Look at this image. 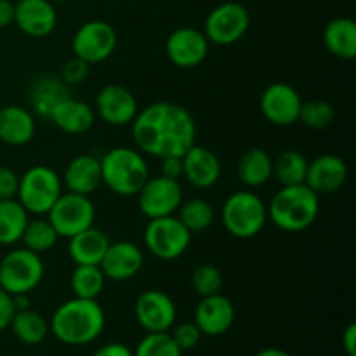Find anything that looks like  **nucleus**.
<instances>
[{
    "instance_id": "obj_1",
    "label": "nucleus",
    "mask_w": 356,
    "mask_h": 356,
    "mask_svg": "<svg viewBox=\"0 0 356 356\" xmlns=\"http://www.w3.org/2000/svg\"><path fill=\"white\" fill-rule=\"evenodd\" d=\"M136 148L143 155L183 156L197 143V124L186 108L170 101L152 103L132 120Z\"/></svg>"
},
{
    "instance_id": "obj_2",
    "label": "nucleus",
    "mask_w": 356,
    "mask_h": 356,
    "mask_svg": "<svg viewBox=\"0 0 356 356\" xmlns=\"http://www.w3.org/2000/svg\"><path fill=\"white\" fill-rule=\"evenodd\" d=\"M104 322V312L96 299L73 298L56 309L49 330L59 343L86 346L103 334Z\"/></svg>"
},
{
    "instance_id": "obj_3",
    "label": "nucleus",
    "mask_w": 356,
    "mask_h": 356,
    "mask_svg": "<svg viewBox=\"0 0 356 356\" xmlns=\"http://www.w3.org/2000/svg\"><path fill=\"white\" fill-rule=\"evenodd\" d=\"M320 212V195L309 186L294 184L282 186L268 205V219L277 228L287 233L308 229L316 221Z\"/></svg>"
},
{
    "instance_id": "obj_4",
    "label": "nucleus",
    "mask_w": 356,
    "mask_h": 356,
    "mask_svg": "<svg viewBox=\"0 0 356 356\" xmlns=\"http://www.w3.org/2000/svg\"><path fill=\"white\" fill-rule=\"evenodd\" d=\"M103 184L118 197H136L149 177V167L139 149L111 148L99 159Z\"/></svg>"
},
{
    "instance_id": "obj_5",
    "label": "nucleus",
    "mask_w": 356,
    "mask_h": 356,
    "mask_svg": "<svg viewBox=\"0 0 356 356\" xmlns=\"http://www.w3.org/2000/svg\"><path fill=\"white\" fill-rule=\"evenodd\" d=\"M221 221L226 232L235 238H254L266 226L268 205L254 191H235L222 204Z\"/></svg>"
},
{
    "instance_id": "obj_6",
    "label": "nucleus",
    "mask_w": 356,
    "mask_h": 356,
    "mask_svg": "<svg viewBox=\"0 0 356 356\" xmlns=\"http://www.w3.org/2000/svg\"><path fill=\"white\" fill-rule=\"evenodd\" d=\"M63 193V181L54 169L47 165H33L19 176L16 200L28 214L45 216Z\"/></svg>"
},
{
    "instance_id": "obj_7",
    "label": "nucleus",
    "mask_w": 356,
    "mask_h": 356,
    "mask_svg": "<svg viewBox=\"0 0 356 356\" xmlns=\"http://www.w3.org/2000/svg\"><path fill=\"white\" fill-rule=\"evenodd\" d=\"M44 273L40 254L24 247L13 249L0 261V289L10 296L30 294L40 285Z\"/></svg>"
},
{
    "instance_id": "obj_8",
    "label": "nucleus",
    "mask_w": 356,
    "mask_h": 356,
    "mask_svg": "<svg viewBox=\"0 0 356 356\" xmlns=\"http://www.w3.org/2000/svg\"><path fill=\"white\" fill-rule=\"evenodd\" d=\"M145 245L162 261L179 259L191 243V233L174 216L149 219L145 228Z\"/></svg>"
},
{
    "instance_id": "obj_9",
    "label": "nucleus",
    "mask_w": 356,
    "mask_h": 356,
    "mask_svg": "<svg viewBox=\"0 0 356 356\" xmlns=\"http://www.w3.org/2000/svg\"><path fill=\"white\" fill-rule=\"evenodd\" d=\"M250 26V14L238 2H222L207 14L204 35L209 44L232 45L245 37Z\"/></svg>"
},
{
    "instance_id": "obj_10",
    "label": "nucleus",
    "mask_w": 356,
    "mask_h": 356,
    "mask_svg": "<svg viewBox=\"0 0 356 356\" xmlns=\"http://www.w3.org/2000/svg\"><path fill=\"white\" fill-rule=\"evenodd\" d=\"M45 216L54 226L59 238H72L76 233L94 226L96 207L90 197L66 191V193H61V197L56 200V204Z\"/></svg>"
},
{
    "instance_id": "obj_11",
    "label": "nucleus",
    "mask_w": 356,
    "mask_h": 356,
    "mask_svg": "<svg viewBox=\"0 0 356 356\" xmlns=\"http://www.w3.org/2000/svg\"><path fill=\"white\" fill-rule=\"evenodd\" d=\"M117 40V31L110 23L103 19L86 21L73 35V56L86 61L87 65H97L113 54Z\"/></svg>"
},
{
    "instance_id": "obj_12",
    "label": "nucleus",
    "mask_w": 356,
    "mask_h": 356,
    "mask_svg": "<svg viewBox=\"0 0 356 356\" xmlns=\"http://www.w3.org/2000/svg\"><path fill=\"white\" fill-rule=\"evenodd\" d=\"M136 197H138L139 211L148 219L174 216L179 209L181 202L184 200L179 181L170 179L162 174L148 177V181L143 184Z\"/></svg>"
},
{
    "instance_id": "obj_13",
    "label": "nucleus",
    "mask_w": 356,
    "mask_h": 356,
    "mask_svg": "<svg viewBox=\"0 0 356 356\" xmlns=\"http://www.w3.org/2000/svg\"><path fill=\"white\" fill-rule=\"evenodd\" d=\"M134 316L146 332H169L176 323L177 309L169 294L149 289L136 299Z\"/></svg>"
},
{
    "instance_id": "obj_14",
    "label": "nucleus",
    "mask_w": 356,
    "mask_h": 356,
    "mask_svg": "<svg viewBox=\"0 0 356 356\" xmlns=\"http://www.w3.org/2000/svg\"><path fill=\"white\" fill-rule=\"evenodd\" d=\"M138 111L139 106L134 94L127 87L118 83H108L101 87L94 101V113H97L104 124L113 127L132 124Z\"/></svg>"
},
{
    "instance_id": "obj_15",
    "label": "nucleus",
    "mask_w": 356,
    "mask_h": 356,
    "mask_svg": "<svg viewBox=\"0 0 356 356\" xmlns=\"http://www.w3.org/2000/svg\"><path fill=\"white\" fill-rule=\"evenodd\" d=\"M302 99L298 90L285 82L270 83L259 99L261 111L270 124L289 127L299 120Z\"/></svg>"
},
{
    "instance_id": "obj_16",
    "label": "nucleus",
    "mask_w": 356,
    "mask_h": 356,
    "mask_svg": "<svg viewBox=\"0 0 356 356\" xmlns=\"http://www.w3.org/2000/svg\"><path fill=\"white\" fill-rule=\"evenodd\" d=\"M209 40L204 31L191 26L174 30L165 42V52L169 61L177 68H197L209 54Z\"/></svg>"
},
{
    "instance_id": "obj_17",
    "label": "nucleus",
    "mask_w": 356,
    "mask_h": 356,
    "mask_svg": "<svg viewBox=\"0 0 356 356\" xmlns=\"http://www.w3.org/2000/svg\"><path fill=\"white\" fill-rule=\"evenodd\" d=\"M143 264H145V254L141 247L129 240H120V242H110L99 268L106 280L127 282L138 277L139 271L143 270Z\"/></svg>"
},
{
    "instance_id": "obj_18",
    "label": "nucleus",
    "mask_w": 356,
    "mask_h": 356,
    "mask_svg": "<svg viewBox=\"0 0 356 356\" xmlns=\"http://www.w3.org/2000/svg\"><path fill=\"white\" fill-rule=\"evenodd\" d=\"M14 24L31 38H44L54 31L58 13L51 0H17L14 3Z\"/></svg>"
},
{
    "instance_id": "obj_19",
    "label": "nucleus",
    "mask_w": 356,
    "mask_h": 356,
    "mask_svg": "<svg viewBox=\"0 0 356 356\" xmlns=\"http://www.w3.org/2000/svg\"><path fill=\"white\" fill-rule=\"evenodd\" d=\"M233 322H235V306L221 292L202 298L195 309V323L204 336H222L232 329Z\"/></svg>"
},
{
    "instance_id": "obj_20",
    "label": "nucleus",
    "mask_w": 356,
    "mask_h": 356,
    "mask_svg": "<svg viewBox=\"0 0 356 356\" xmlns=\"http://www.w3.org/2000/svg\"><path fill=\"white\" fill-rule=\"evenodd\" d=\"M348 174V165L341 156L325 153L308 162L305 184L316 195H330L344 186Z\"/></svg>"
},
{
    "instance_id": "obj_21",
    "label": "nucleus",
    "mask_w": 356,
    "mask_h": 356,
    "mask_svg": "<svg viewBox=\"0 0 356 356\" xmlns=\"http://www.w3.org/2000/svg\"><path fill=\"white\" fill-rule=\"evenodd\" d=\"M181 159H183V177L191 186L207 190L221 179V160L212 149L195 143Z\"/></svg>"
},
{
    "instance_id": "obj_22",
    "label": "nucleus",
    "mask_w": 356,
    "mask_h": 356,
    "mask_svg": "<svg viewBox=\"0 0 356 356\" xmlns=\"http://www.w3.org/2000/svg\"><path fill=\"white\" fill-rule=\"evenodd\" d=\"M49 118L59 131L79 136L89 131L96 122V113L89 103L73 97H63L49 111Z\"/></svg>"
},
{
    "instance_id": "obj_23",
    "label": "nucleus",
    "mask_w": 356,
    "mask_h": 356,
    "mask_svg": "<svg viewBox=\"0 0 356 356\" xmlns=\"http://www.w3.org/2000/svg\"><path fill=\"white\" fill-rule=\"evenodd\" d=\"M61 181L65 184L66 191H70V193L90 197L103 184L99 159L89 155V153L76 155L66 165L65 176H63Z\"/></svg>"
},
{
    "instance_id": "obj_24",
    "label": "nucleus",
    "mask_w": 356,
    "mask_h": 356,
    "mask_svg": "<svg viewBox=\"0 0 356 356\" xmlns=\"http://www.w3.org/2000/svg\"><path fill=\"white\" fill-rule=\"evenodd\" d=\"M37 122L31 111L17 104L0 108V141L9 146H24L33 139Z\"/></svg>"
},
{
    "instance_id": "obj_25",
    "label": "nucleus",
    "mask_w": 356,
    "mask_h": 356,
    "mask_svg": "<svg viewBox=\"0 0 356 356\" xmlns=\"http://www.w3.org/2000/svg\"><path fill=\"white\" fill-rule=\"evenodd\" d=\"M68 240V254L73 264H97L99 266L101 259L110 245V238L106 236V233L96 226H90Z\"/></svg>"
},
{
    "instance_id": "obj_26",
    "label": "nucleus",
    "mask_w": 356,
    "mask_h": 356,
    "mask_svg": "<svg viewBox=\"0 0 356 356\" xmlns=\"http://www.w3.org/2000/svg\"><path fill=\"white\" fill-rule=\"evenodd\" d=\"M323 44L327 51L339 59L356 58V23L351 17H334L323 28Z\"/></svg>"
},
{
    "instance_id": "obj_27",
    "label": "nucleus",
    "mask_w": 356,
    "mask_h": 356,
    "mask_svg": "<svg viewBox=\"0 0 356 356\" xmlns=\"http://www.w3.org/2000/svg\"><path fill=\"white\" fill-rule=\"evenodd\" d=\"M236 172L247 188H261L273 177V159L266 149L250 148L240 156Z\"/></svg>"
},
{
    "instance_id": "obj_28",
    "label": "nucleus",
    "mask_w": 356,
    "mask_h": 356,
    "mask_svg": "<svg viewBox=\"0 0 356 356\" xmlns=\"http://www.w3.org/2000/svg\"><path fill=\"white\" fill-rule=\"evenodd\" d=\"M9 327L13 329L14 337L21 344H26V346H37L49 334L47 320L31 308L14 313L13 322H10Z\"/></svg>"
},
{
    "instance_id": "obj_29",
    "label": "nucleus",
    "mask_w": 356,
    "mask_h": 356,
    "mask_svg": "<svg viewBox=\"0 0 356 356\" xmlns=\"http://www.w3.org/2000/svg\"><path fill=\"white\" fill-rule=\"evenodd\" d=\"M26 209L13 198V200H0V245H14L21 242V235L26 226Z\"/></svg>"
},
{
    "instance_id": "obj_30",
    "label": "nucleus",
    "mask_w": 356,
    "mask_h": 356,
    "mask_svg": "<svg viewBox=\"0 0 356 356\" xmlns=\"http://www.w3.org/2000/svg\"><path fill=\"white\" fill-rule=\"evenodd\" d=\"M309 160L298 149H284L273 160V176L282 186H294L306 181Z\"/></svg>"
},
{
    "instance_id": "obj_31",
    "label": "nucleus",
    "mask_w": 356,
    "mask_h": 356,
    "mask_svg": "<svg viewBox=\"0 0 356 356\" xmlns=\"http://www.w3.org/2000/svg\"><path fill=\"white\" fill-rule=\"evenodd\" d=\"M106 277L97 264H75L70 287L75 298L80 299H97L103 292Z\"/></svg>"
},
{
    "instance_id": "obj_32",
    "label": "nucleus",
    "mask_w": 356,
    "mask_h": 356,
    "mask_svg": "<svg viewBox=\"0 0 356 356\" xmlns=\"http://www.w3.org/2000/svg\"><path fill=\"white\" fill-rule=\"evenodd\" d=\"M58 240L59 235L56 233L54 226L51 225L47 218H42V216H37L35 219H28L23 235H21V242H23L24 249L37 254L54 249Z\"/></svg>"
},
{
    "instance_id": "obj_33",
    "label": "nucleus",
    "mask_w": 356,
    "mask_h": 356,
    "mask_svg": "<svg viewBox=\"0 0 356 356\" xmlns=\"http://www.w3.org/2000/svg\"><path fill=\"white\" fill-rule=\"evenodd\" d=\"M214 216L216 212L211 202L204 198H190V200L181 202L176 218L193 235V233L205 232L214 222Z\"/></svg>"
},
{
    "instance_id": "obj_34",
    "label": "nucleus",
    "mask_w": 356,
    "mask_h": 356,
    "mask_svg": "<svg viewBox=\"0 0 356 356\" xmlns=\"http://www.w3.org/2000/svg\"><path fill=\"white\" fill-rule=\"evenodd\" d=\"M63 97H66V83L63 79H42L31 90V104L44 117H49L51 108Z\"/></svg>"
},
{
    "instance_id": "obj_35",
    "label": "nucleus",
    "mask_w": 356,
    "mask_h": 356,
    "mask_svg": "<svg viewBox=\"0 0 356 356\" xmlns=\"http://www.w3.org/2000/svg\"><path fill=\"white\" fill-rule=\"evenodd\" d=\"M336 110L332 104L325 99H309L302 101L301 111H299V120L302 125L309 129H327L334 122Z\"/></svg>"
},
{
    "instance_id": "obj_36",
    "label": "nucleus",
    "mask_w": 356,
    "mask_h": 356,
    "mask_svg": "<svg viewBox=\"0 0 356 356\" xmlns=\"http://www.w3.org/2000/svg\"><path fill=\"white\" fill-rule=\"evenodd\" d=\"M134 356H183L169 332H146L134 350Z\"/></svg>"
},
{
    "instance_id": "obj_37",
    "label": "nucleus",
    "mask_w": 356,
    "mask_h": 356,
    "mask_svg": "<svg viewBox=\"0 0 356 356\" xmlns=\"http://www.w3.org/2000/svg\"><path fill=\"white\" fill-rule=\"evenodd\" d=\"M222 273L218 266L214 264H198L191 273V285H193L195 292L200 298H207V296L219 294L222 289Z\"/></svg>"
},
{
    "instance_id": "obj_38",
    "label": "nucleus",
    "mask_w": 356,
    "mask_h": 356,
    "mask_svg": "<svg viewBox=\"0 0 356 356\" xmlns=\"http://www.w3.org/2000/svg\"><path fill=\"white\" fill-rule=\"evenodd\" d=\"M170 336H172L174 343L177 344V348H179L181 351H188V350H193V348L200 343V339L204 334L200 332V329L197 327V323L186 322V323H181V325H177L176 329L170 332Z\"/></svg>"
},
{
    "instance_id": "obj_39",
    "label": "nucleus",
    "mask_w": 356,
    "mask_h": 356,
    "mask_svg": "<svg viewBox=\"0 0 356 356\" xmlns=\"http://www.w3.org/2000/svg\"><path fill=\"white\" fill-rule=\"evenodd\" d=\"M89 66L90 65H87L86 61L73 56V59H70L63 68V82L72 83V86L73 83H82L89 75Z\"/></svg>"
},
{
    "instance_id": "obj_40",
    "label": "nucleus",
    "mask_w": 356,
    "mask_h": 356,
    "mask_svg": "<svg viewBox=\"0 0 356 356\" xmlns=\"http://www.w3.org/2000/svg\"><path fill=\"white\" fill-rule=\"evenodd\" d=\"M19 188V176L9 167H0V200H13Z\"/></svg>"
},
{
    "instance_id": "obj_41",
    "label": "nucleus",
    "mask_w": 356,
    "mask_h": 356,
    "mask_svg": "<svg viewBox=\"0 0 356 356\" xmlns=\"http://www.w3.org/2000/svg\"><path fill=\"white\" fill-rule=\"evenodd\" d=\"M14 313H16V309H14L13 296L0 289V332L9 329Z\"/></svg>"
},
{
    "instance_id": "obj_42",
    "label": "nucleus",
    "mask_w": 356,
    "mask_h": 356,
    "mask_svg": "<svg viewBox=\"0 0 356 356\" xmlns=\"http://www.w3.org/2000/svg\"><path fill=\"white\" fill-rule=\"evenodd\" d=\"M160 174L179 181L183 177V159L181 156H163L160 159Z\"/></svg>"
},
{
    "instance_id": "obj_43",
    "label": "nucleus",
    "mask_w": 356,
    "mask_h": 356,
    "mask_svg": "<svg viewBox=\"0 0 356 356\" xmlns=\"http://www.w3.org/2000/svg\"><path fill=\"white\" fill-rule=\"evenodd\" d=\"M92 356H134V351L122 343H108L97 348Z\"/></svg>"
},
{
    "instance_id": "obj_44",
    "label": "nucleus",
    "mask_w": 356,
    "mask_h": 356,
    "mask_svg": "<svg viewBox=\"0 0 356 356\" xmlns=\"http://www.w3.org/2000/svg\"><path fill=\"white\" fill-rule=\"evenodd\" d=\"M343 348L348 356H356V323H350L343 332Z\"/></svg>"
},
{
    "instance_id": "obj_45",
    "label": "nucleus",
    "mask_w": 356,
    "mask_h": 356,
    "mask_svg": "<svg viewBox=\"0 0 356 356\" xmlns=\"http://www.w3.org/2000/svg\"><path fill=\"white\" fill-rule=\"evenodd\" d=\"M14 23V2L0 0V28H7Z\"/></svg>"
},
{
    "instance_id": "obj_46",
    "label": "nucleus",
    "mask_w": 356,
    "mask_h": 356,
    "mask_svg": "<svg viewBox=\"0 0 356 356\" xmlns=\"http://www.w3.org/2000/svg\"><path fill=\"white\" fill-rule=\"evenodd\" d=\"M254 356H292V355L287 353L285 350H280V348H264V350L257 351Z\"/></svg>"
}]
</instances>
